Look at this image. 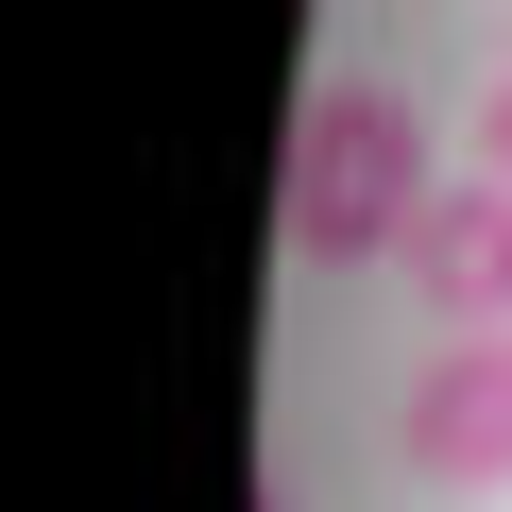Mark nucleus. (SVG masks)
Returning a JSON list of instances; mask_svg holds the SVG:
<instances>
[{"label": "nucleus", "mask_w": 512, "mask_h": 512, "mask_svg": "<svg viewBox=\"0 0 512 512\" xmlns=\"http://www.w3.org/2000/svg\"><path fill=\"white\" fill-rule=\"evenodd\" d=\"M427 205H444L427 103L376 86V69L308 86V120H291V256H308V274H376V256H410Z\"/></svg>", "instance_id": "1"}, {"label": "nucleus", "mask_w": 512, "mask_h": 512, "mask_svg": "<svg viewBox=\"0 0 512 512\" xmlns=\"http://www.w3.org/2000/svg\"><path fill=\"white\" fill-rule=\"evenodd\" d=\"M393 444H410L427 495H512V325H444L410 410H393Z\"/></svg>", "instance_id": "2"}, {"label": "nucleus", "mask_w": 512, "mask_h": 512, "mask_svg": "<svg viewBox=\"0 0 512 512\" xmlns=\"http://www.w3.org/2000/svg\"><path fill=\"white\" fill-rule=\"evenodd\" d=\"M393 274H410L444 325H512V188H495V171H461V188L410 222V256H393Z\"/></svg>", "instance_id": "3"}, {"label": "nucleus", "mask_w": 512, "mask_h": 512, "mask_svg": "<svg viewBox=\"0 0 512 512\" xmlns=\"http://www.w3.org/2000/svg\"><path fill=\"white\" fill-rule=\"evenodd\" d=\"M478 171H495V188H512V69H495V86H478Z\"/></svg>", "instance_id": "4"}]
</instances>
